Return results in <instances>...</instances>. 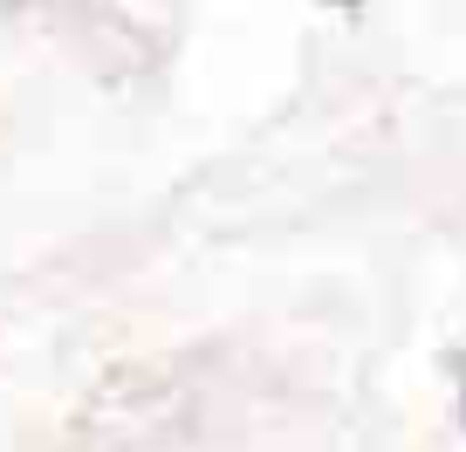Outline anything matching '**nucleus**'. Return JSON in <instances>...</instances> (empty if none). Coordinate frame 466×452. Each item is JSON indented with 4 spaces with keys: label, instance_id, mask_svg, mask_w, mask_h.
Masks as SVG:
<instances>
[{
    "label": "nucleus",
    "instance_id": "1",
    "mask_svg": "<svg viewBox=\"0 0 466 452\" xmlns=\"http://www.w3.org/2000/svg\"><path fill=\"white\" fill-rule=\"evenodd\" d=\"M460 425H466V405H460Z\"/></svg>",
    "mask_w": 466,
    "mask_h": 452
}]
</instances>
